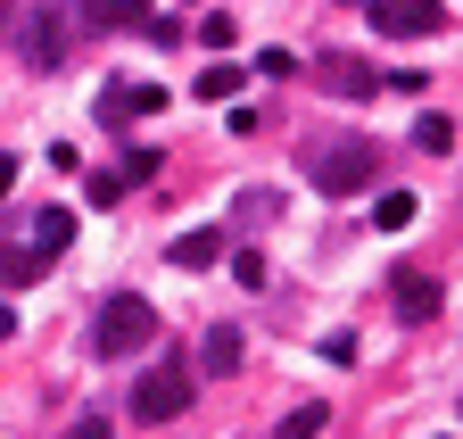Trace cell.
Wrapping results in <instances>:
<instances>
[{
  "label": "cell",
  "instance_id": "1",
  "mask_svg": "<svg viewBox=\"0 0 463 439\" xmlns=\"http://www.w3.org/2000/svg\"><path fill=\"white\" fill-rule=\"evenodd\" d=\"M67 241H75V207H33L17 224H0V282L25 291L50 257H67Z\"/></svg>",
  "mask_w": 463,
  "mask_h": 439
},
{
  "label": "cell",
  "instance_id": "2",
  "mask_svg": "<svg viewBox=\"0 0 463 439\" xmlns=\"http://www.w3.org/2000/svg\"><path fill=\"white\" fill-rule=\"evenodd\" d=\"M373 175H381V149L373 141H323V149H307V183L323 191V199H356V191H373Z\"/></svg>",
  "mask_w": 463,
  "mask_h": 439
},
{
  "label": "cell",
  "instance_id": "3",
  "mask_svg": "<svg viewBox=\"0 0 463 439\" xmlns=\"http://www.w3.org/2000/svg\"><path fill=\"white\" fill-rule=\"evenodd\" d=\"M191 398H199V373H191L183 357H165V365H149V373L133 381V423H183Z\"/></svg>",
  "mask_w": 463,
  "mask_h": 439
},
{
  "label": "cell",
  "instance_id": "4",
  "mask_svg": "<svg viewBox=\"0 0 463 439\" xmlns=\"http://www.w3.org/2000/svg\"><path fill=\"white\" fill-rule=\"evenodd\" d=\"M91 340H99V357H141V348L157 340V307H149L141 291H116V299L99 307V323H91Z\"/></svg>",
  "mask_w": 463,
  "mask_h": 439
},
{
  "label": "cell",
  "instance_id": "5",
  "mask_svg": "<svg viewBox=\"0 0 463 439\" xmlns=\"http://www.w3.org/2000/svg\"><path fill=\"white\" fill-rule=\"evenodd\" d=\"M17 59H25L33 75H50L58 59H67V9H33V17L17 25Z\"/></svg>",
  "mask_w": 463,
  "mask_h": 439
},
{
  "label": "cell",
  "instance_id": "6",
  "mask_svg": "<svg viewBox=\"0 0 463 439\" xmlns=\"http://www.w3.org/2000/svg\"><path fill=\"white\" fill-rule=\"evenodd\" d=\"M315 83H323L331 100H373V91H381L373 59H356V50H323V59H315Z\"/></svg>",
  "mask_w": 463,
  "mask_h": 439
},
{
  "label": "cell",
  "instance_id": "7",
  "mask_svg": "<svg viewBox=\"0 0 463 439\" xmlns=\"http://www.w3.org/2000/svg\"><path fill=\"white\" fill-rule=\"evenodd\" d=\"M373 25L389 42H422V33L447 25V9H439V0H373Z\"/></svg>",
  "mask_w": 463,
  "mask_h": 439
},
{
  "label": "cell",
  "instance_id": "8",
  "mask_svg": "<svg viewBox=\"0 0 463 439\" xmlns=\"http://www.w3.org/2000/svg\"><path fill=\"white\" fill-rule=\"evenodd\" d=\"M157 108H165L157 83H108V91L91 100V117H99V125H141V117H157Z\"/></svg>",
  "mask_w": 463,
  "mask_h": 439
},
{
  "label": "cell",
  "instance_id": "9",
  "mask_svg": "<svg viewBox=\"0 0 463 439\" xmlns=\"http://www.w3.org/2000/svg\"><path fill=\"white\" fill-rule=\"evenodd\" d=\"M439 273H422V265H405V273H389V307H397V323H430L439 315Z\"/></svg>",
  "mask_w": 463,
  "mask_h": 439
},
{
  "label": "cell",
  "instance_id": "10",
  "mask_svg": "<svg viewBox=\"0 0 463 439\" xmlns=\"http://www.w3.org/2000/svg\"><path fill=\"white\" fill-rule=\"evenodd\" d=\"M241 357H249V340H241V323H215V332L199 340V373H241Z\"/></svg>",
  "mask_w": 463,
  "mask_h": 439
},
{
  "label": "cell",
  "instance_id": "11",
  "mask_svg": "<svg viewBox=\"0 0 463 439\" xmlns=\"http://www.w3.org/2000/svg\"><path fill=\"white\" fill-rule=\"evenodd\" d=\"M141 17H149V0H83L91 33H141Z\"/></svg>",
  "mask_w": 463,
  "mask_h": 439
},
{
  "label": "cell",
  "instance_id": "12",
  "mask_svg": "<svg viewBox=\"0 0 463 439\" xmlns=\"http://www.w3.org/2000/svg\"><path fill=\"white\" fill-rule=\"evenodd\" d=\"M215 257H223V233H207V224H199V233H183V241H174V265H183V273H207Z\"/></svg>",
  "mask_w": 463,
  "mask_h": 439
},
{
  "label": "cell",
  "instance_id": "13",
  "mask_svg": "<svg viewBox=\"0 0 463 439\" xmlns=\"http://www.w3.org/2000/svg\"><path fill=\"white\" fill-rule=\"evenodd\" d=\"M414 149L447 157V149H455V117H439V108H430V117H414Z\"/></svg>",
  "mask_w": 463,
  "mask_h": 439
},
{
  "label": "cell",
  "instance_id": "14",
  "mask_svg": "<svg viewBox=\"0 0 463 439\" xmlns=\"http://www.w3.org/2000/svg\"><path fill=\"white\" fill-rule=\"evenodd\" d=\"M323 423H331V406H323V398H307V406H289V415H281V439H315Z\"/></svg>",
  "mask_w": 463,
  "mask_h": 439
},
{
  "label": "cell",
  "instance_id": "15",
  "mask_svg": "<svg viewBox=\"0 0 463 439\" xmlns=\"http://www.w3.org/2000/svg\"><path fill=\"white\" fill-rule=\"evenodd\" d=\"M373 224H381V233H405V224H414V191H381Z\"/></svg>",
  "mask_w": 463,
  "mask_h": 439
},
{
  "label": "cell",
  "instance_id": "16",
  "mask_svg": "<svg viewBox=\"0 0 463 439\" xmlns=\"http://www.w3.org/2000/svg\"><path fill=\"white\" fill-rule=\"evenodd\" d=\"M232 91H241V67H207L199 75V100H232Z\"/></svg>",
  "mask_w": 463,
  "mask_h": 439
},
{
  "label": "cell",
  "instance_id": "17",
  "mask_svg": "<svg viewBox=\"0 0 463 439\" xmlns=\"http://www.w3.org/2000/svg\"><path fill=\"white\" fill-rule=\"evenodd\" d=\"M232 215H249V224H265V215H281V191H241V207Z\"/></svg>",
  "mask_w": 463,
  "mask_h": 439
},
{
  "label": "cell",
  "instance_id": "18",
  "mask_svg": "<svg viewBox=\"0 0 463 439\" xmlns=\"http://www.w3.org/2000/svg\"><path fill=\"white\" fill-rule=\"evenodd\" d=\"M116 175H125V191L149 183V175H157V149H125V167H116Z\"/></svg>",
  "mask_w": 463,
  "mask_h": 439
},
{
  "label": "cell",
  "instance_id": "19",
  "mask_svg": "<svg viewBox=\"0 0 463 439\" xmlns=\"http://www.w3.org/2000/svg\"><path fill=\"white\" fill-rule=\"evenodd\" d=\"M91 199H99V207H116V199H125V175L99 167V175H91Z\"/></svg>",
  "mask_w": 463,
  "mask_h": 439
},
{
  "label": "cell",
  "instance_id": "20",
  "mask_svg": "<svg viewBox=\"0 0 463 439\" xmlns=\"http://www.w3.org/2000/svg\"><path fill=\"white\" fill-rule=\"evenodd\" d=\"M141 42H157V50H174V42H183V25H174V17H141Z\"/></svg>",
  "mask_w": 463,
  "mask_h": 439
},
{
  "label": "cell",
  "instance_id": "21",
  "mask_svg": "<svg viewBox=\"0 0 463 439\" xmlns=\"http://www.w3.org/2000/svg\"><path fill=\"white\" fill-rule=\"evenodd\" d=\"M199 42H207V50H232V42H241V25H232V17H207Z\"/></svg>",
  "mask_w": 463,
  "mask_h": 439
},
{
  "label": "cell",
  "instance_id": "22",
  "mask_svg": "<svg viewBox=\"0 0 463 439\" xmlns=\"http://www.w3.org/2000/svg\"><path fill=\"white\" fill-rule=\"evenodd\" d=\"M257 75H273V83H281V75H298V59H289V50H257Z\"/></svg>",
  "mask_w": 463,
  "mask_h": 439
},
{
  "label": "cell",
  "instance_id": "23",
  "mask_svg": "<svg viewBox=\"0 0 463 439\" xmlns=\"http://www.w3.org/2000/svg\"><path fill=\"white\" fill-rule=\"evenodd\" d=\"M232 273H241V291H257V282H265V257H257V249H241V257H232Z\"/></svg>",
  "mask_w": 463,
  "mask_h": 439
},
{
  "label": "cell",
  "instance_id": "24",
  "mask_svg": "<svg viewBox=\"0 0 463 439\" xmlns=\"http://www.w3.org/2000/svg\"><path fill=\"white\" fill-rule=\"evenodd\" d=\"M323 365H356V332H331L323 340Z\"/></svg>",
  "mask_w": 463,
  "mask_h": 439
},
{
  "label": "cell",
  "instance_id": "25",
  "mask_svg": "<svg viewBox=\"0 0 463 439\" xmlns=\"http://www.w3.org/2000/svg\"><path fill=\"white\" fill-rule=\"evenodd\" d=\"M67 439H108V415H83V423H75Z\"/></svg>",
  "mask_w": 463,
  "mask_h": 439
},
{
  "label": "cell",
  "instance_id": "26",
  "mask_svg": "<svg viewBox=\"0 0 463 439\" xmlns=\"http://www.w3.org/2000/svg\"><path fill=\"white\" fill-rule=\"evenodd\" d=\"M17 191V149H0V199Z\"/></svg>",
  "mask_w": 463,
  "mask_h": 439
},
{
  "label": "cell",
  "instance_id": "27",
  "mask_svg": "<svg viewBox=\"0 0 463 439\" xmlns=\"http://www.w3.org/2000/svg\"><path fill=\"white\" fill-rule=\"evenodd\" d=\"M0 25H9V0H0Z\"/></svg>",
  "mask_w": 463,
  "mask_h": 439
},
{
  "label": "cell",
  "instance_id": "28",
  "mask_svg": "<svg viewBox=\"0 0 463 439\" xmlns=\"http://www.w3.org/2000/svg\"><path fill=\"white\" fill-rule=\"evenodd\" d=\"M455 415H463V406H455Z\"/></svg>",
  "mask_w": 463,
  "mask_h": 439
}]
</instances>
